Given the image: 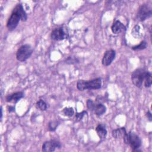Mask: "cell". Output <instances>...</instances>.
Listing matches in <instances>:
<instances>
[{
	"label": "cell",
	"instance_id": "52a82bcc",
	"mask_svg": "<svg viewBox=\"0 0 152 152\" xmlns=\"http://www.w3.org/2000/svg\"><path fill=\"white\" fill-rule=\"evenodd\" d=\"M20 20L21 18L19 15L16 12L12 11L10 18L7 21V27L8 29L10 31L14 30L17 27Z\"/></svg>",
	"mask_w": 152,
	"mask_h": 152
},
{
	"label": "cell",
	"instance_id": "5bb4252c",
	"mask_svg": "<svg viewBox=\"0 0 152 152\" xmlns=\"http://www.w3.org/2000/svg\"><path fill=\"white\" fill-rule=\"evenodd\" d=\"M126 133V132L125 128L124 127H122L113 129L112 131V135L115 138H123Z\"/></svg>",
	"mask_w": 152,
	"mask_h": 152
},
{
	"label": "cell",
	"instance_id": "ac0fdd59",
	"mask_svg": "<svg viewBox=\"0 0 152 152\" xmlns=\"http://www.w3.org/2000/svg\"><path fill=\"white\" fill-rule=\"evenodd\" d=\"M36 107L40 109V110H46L47 109V107H48V106H47V104L43 100H39V101L37 102L36 103Z\"/></svg>",
	"mask_w": 152,
	"mask_h": 152
},
{
	"label": "cell",
	"instance_id": "9a60e30c",
	"mask_svg": "<svg viewBox=\"0 0 152 152\" xmlns=\"http://www.w3.org/2000/svg\"><path fill=\"white\" fill-rule=\"evenodd\" d=\"M106 110V106L102 103L96 104L93 110L94 113L97 116L102 115L104 113H105Z\"/></svg>",
	"mask_w": 152,
	"mask_h": 152
},
{
	"label": "cell",
	"instance_id": "d4e9b609",
	"mask_svg": "<svg viewBox=\"0 0 152 152\" xmlns=\"http://www.w3.org/2000/svg\"><path fill=\"white\" fill-rule=\"evenodd\" d=\"M146 116H147V118L148 119V120H149L150 121H151V119H152V118H151V113H150V111H148V112H147V113H146Z\"/></svg>",
	"mask_w": 152,
	"mask_h": 152
},
{
	"label": "cell",
	"instance_id": "4fadbf2b",
	"mask_svg": "<svg viewBox=\"0 0 152 152\" xmlns=\"http://www.w3.org/2000/svg\"><path fill=\"white\" fill-rule=\"evenodd\" d=\"M96 132L100 139H104L107 135V130L105 125L103 124H99L96 128Z\"/></svg>",
	"mask_w": 152,
	"mask_h": 152
},
{
	"label": "cell",
	"instance_id": "8fae6325",
	"mask_svg": "<svg viewBox=\"0 0 152 152\" xmlns=\"http://www.w3.org/2000/svg\"><path fill=\"white\" fill-rule=\"evenodd\" d=\"M24 94L22 91H18L11 94H9L6 97V101L7 102L16 103L19 101L23 97Z\"/></svg>",
	"mask_w": 152,
	"mask_h": 152
},
{
	"label": "cell",
	"instance_id": "2e32d148",
	"mask_svg": "<svg viewBox=\"0 0 152 152\" xmlns=\"http://www.w3.org/2000/svg\"><path fill=\"white\" fill-rule=\"evenodd\" d=\"M144 82V86L145 87H150L151 86L152 84V77H151V74L150 72L148 71L146 72Z\"/></svg>",
	"mask_w": 152,
	"mask_h": 152
},
{
	"label": "cell",
	"instance_id": "8992f818",
	"mask_svg": "<svg viewBox=\"0 0 152 152\" xmlns=\"http://www.w3.org/2000/svg\"><path fill=\"white\" fill-rule=\"evenodd\" d=\"M61 147V143L56 140H49L45 141L43 145L42 150L45 152H51L54 151L57 148Z\"/></svg>",
	"mask_w": 152,
	"mask_h": 152
},
{
	"label": "cell",
	"instance_id": "9c48e42d",
	"mask_svg": "<svg viewBox=\"0 0 152 152\" xmlns=\"http://www.w3.org/2000/svg\"><path fill=\"white\" fill-rule=\"evenodd\" d=\"M66 37V33L62 27L56 28L51 33V38L55 40H64Z\"/></svg>",
	"mask_w": 152,
	"mask_h": 152
},
{
	"label": "cell",
	"instance_id": "603a6c76",
	"mask_svg": "<svg viewBox=\"0 0 152 152\" xmlns=\"http://www.w3.org/2000/svg\"><path fill=\"white\" fill-rule=\"evenodd\" d=\"M86 114H87L86 111H83V112H80V113H77L76 115H75V121L77 122L80 121L81 120H82L84 116Z\"/></svg>",
	"mask_w": 152,
	"mask_h": 152
},
{
	"label": "cell",
	"instance_id": "30bf717a",
	"mask_svg": "<svg viewBox=\"0 0 152 152\" xmlns=\"http://www.w3.org/2000/svg\"><path fill=\"white\" fill-rule=\"evenodd\" d=\"M111 30L113 34H118L122 31L125 30L126 27L120 21L116 20L113 23L111 27Z\"/></svg>",
	"mask_w": 152,
	"mask_h": 152
},
{
	"label": "cell",
	"instance_id": "44dd1931",
	"mask_svg": "<svg viewBox=\"0 0 152 152\" xmlns=\"http://www.w3.org/2000/svg\"><path fill=\"white\" fill-rule=\"evenodd\" d=\"M59 124V123L57 121H51L48 124V129L50 131H54L56 129Z\"/></svg>",
	"mask_w": 152,
	"mask_h": 152
},
{
	"label": "cell",
	"instance_id": "6da1fadb",
	"mask_svg": "<svg viewBox=\"0 0 152 152\" xmlns=\"http://www.w3.org/2000/svg\"><path fill=\"white\" fill-rule=\"evenodd\" d=\"M102 86V80L100 78H97L91 80H78L77 83V89L80 91H83L84 90H97L99 89Z\"/></svg>",
	"mask_w": 152,
	"mask_h": 152
},
{
	"label": "cell",
	"instance_id": "7402d4cb",
	"mask_svg": "<svg viewBox=\"0 0 152 152\" xmlns=\"http://www.w3.org/2000/svg\"><path fill=\"white\" fill-rule=\"evenodd\" d=\"M95 104H96V103L91 99H88L87 100V107L90 110L93 111Z\"/></svg>",
	"mask_w": 152,
	"mask_h": 152
},
{
	"label": "cell",
	"instance_id": "277c9868",
	"mask_svg": "<svg viewBox=\"0 0 152 152\" xmlns=\"http://www.w3.org/2000/svg\"><path fill=\"white\" fill-rule=\"evenodd\" d=\"M147 71L144 68L136 69L131 75V80L132 83L137 87H141L144 82V77Z\"/></svg>",
	"mask_w": 152,
	"mask_h": 152
},
{
	"label": "cell",
	"instance_id": "7c38bea8",
	"mask_svg": "<svg viewBox=\"0 0 152 152\" xmlns=\"http://www.w3.org/2000/svg\"><path fill=\"white\" fill-rule=\"evenodd\" d=\"M13 11L16 12L19 15V16L21 18V20H22L23 21H25L27 20V14L25 12V11L24 10L23 5L21 4H17L15 6V7L14 8Z\"/></svg>",
	"mask_w": 152,
	"mask_h": 152
},
{
	"label": "cell",
	"instance_id": "ffe728a7",
	"mask_svg": "<svg viewBox=\"0 0 152 152\" xmlns=\"http://www.w3.org/2000/svg\"><path fill=\"white\" fill-rule=\"evenodd\" d=\"M132 35L136 37H140L141 36L140 33V27L138 25H136L134 26V27L132 30Z\"/></svg>",
	"mask_w": 152,
	"mask_h": 152
},
{
	"label": "cell",
	"instance_id": "5b68a950",
	"mask_svg": "<svg viewBox=\"0 0 152 152\" xmlns=\"http://www.w3.org/2000/svg\"><path fill=\"white\" fill-rule=\"evenodd\" d=\"M152 14L151 8L147 4L141 5L137 12V18L141 21H143L151 17Z\"/></svg>",
	"mask_w": 152,
	"mask_h": 152
},
{
	"label": "cell",
	"instance_id": "484cf974",
	"mask_svg": "<svg viewBox=\"0 0 152 152\" xmlns=\"http://www.w3.org/2000/svg\"><path fill=\"white\" fill-rule=\"evenodd\" d=\"M15 110V108L14 107H12V106H10L9 107V112H12V111H14Z\"/></svg>",
	"mask_w": 152,
	"mask_h": 152
},
{
	"label": "cell",
	"instance_id": "3957f363",
	"mask_svg": "<svg viewBox=\"0 0 152 152\" xmlns=\"http://www.w3.org/2000/svg\"><path fill=\"white\" fill-rule=\"evenodd\" d=\"M33 53V49L29 45H23L21 46L17 51L16 58L20 62H24L30 57Z\"/></svg>",
	"mask_w": 152,
	"mask_h": 152
},
{
	"label": "cell",
	"instance_id": "d6986e66",
	"mask_svg": "<svg viewBox=\"0 0 152 152\" xmlns=\"http://www.w3.org/2000/svg\"><path fill=\"white\" fill-rule=\"evenodd\" d=\"M62 113L66 116L71 117L74 114V110L73 108L71 107H66L63 109Z\"/></svg>",
	"mask_w": 152,
	"mask_h": 152
},
{
	"label": "cell",
	"instance_id": "e0dca14e",
	"mask_svg": "<svg viewBox=\"0 0 152 152\" xmlns=\"http://www.w3.org/2000/svg\"><path fill=\"white\" fill-rule=\"evenodd\" d=\"M147 43L145 41H142L140 44L132 47V49L134 50H141L147 48Z\"/></svg>",
	"mask_w": 152,
	"mask_h": 152
},
{
	"label": "cell",
	"instance_id": "7a4b0ae2",
	"mask_svg": "<svg viewBox=\"0 0 152 152\" xmlns=\"http://www.w3.org/2000/svg\"><path fill=\"white\" fill-rule=\"evenodd\" d=\"M123 139L125 143L131 147L132 151H139L138 148L141 147L142 142L141 138L136 133L132 131L126 132Z\"/></svg>",
	"mask_w": 152,
	"mask_h": 152
},
{
	"label": "cell",
	"instance_id": "ba28073f",
	"mask_svg": "<svg viewBox=\"0 0 152 152\" xmlns=\"http://www.w3.org/2000/svg\"><path fill=\"white\" fill-rule=\"evenodd\" d=\"M116 52L114 50L110 49L105 52L102 58V63L104 66H109L111 64L112 61L115 59Z\"/></svg>",
	"mask_w": 152,
	"mask_h": 152
},
{
	"label": "cell",
	"instance_id": "cb8c5ba5",
	"mask_svg": "<svg viewBox=\"0 0 152 152\" xmlns=\"http://www.w3.org/2000/svg\"><path fill=\"white\" fill-rule=\"evenodd\" d=\"M78 61H79L77 58L72 57V56H69L66 60V63L69 64H72L77 63V62H78Z\"/></svg>",
	"mask_w": 152,
	"mask_h": 152
}]
</instances>
